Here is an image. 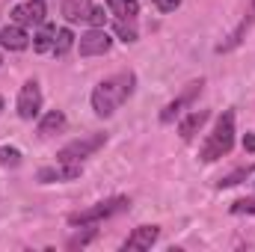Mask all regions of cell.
<instances>
[{
    "label": "cell",
    "mask_w": 255,
    "mask_h": 252,
    "mask_svg": "<svg viewBox=\"0 0 255 252\" xmlns=\"http://www.w3.org/2000/svg\"><path fill=\"white\" fill-rule=\"evenodd\" d=\"M133 86H136V74L133 71H119L107 80H101L92 92V110L98 116H113L128 98L133 95Z\"/></svg>",
    "instance_id": "cell-1"
},
{
    "label": "cell",
    "mask_w": 255,
    "mask_h": 252,
    "mask_svg": "<svg viewBox=\"0 0 255 252\" xmlns=\"http://www.w3.org/2000/svg\"><path fill=\"white\" fill-rule=\"evenodd\" d=\"M232 145H235V113H232V110H226V113L217 119L214 130L208 133V139L202 142L199 157H202L205 163L220 160L223 154H229V151H232Z\"/></svg>",
    "instance_id": "cell-2"
},
{
    "label": "cell",
    "mask_w": 255,
    "mask_h": 252,
    "mask_svg": "<svg viewBox=\"0 0 255 252\" xmlns=\"http://www.w3.org/2000/svg\"><path fill=\"white\" fill-rule=\"evenodd\" d=\"M128 205H130V202H128L125 196L104 199V202H98V205H92V208H86V211L71 214V217H68V226H95V223H101V220H110V217L128 211Z\"/></svg>",
    "instance_id": "cell-3"
},
{
    "label": "cell",
    "mask_w": 255,
    "mask_h": 252,
    "mask_svg": "<svg viewBox=\"0 0 255 252\" xmlns=\"http://www.w3.org/2000/svg\"><path fill=\"white\" fill-rule=\"evenodd\" d=\"M104 142H107V136H104V133H89V136L71 139L68 145H63V148L57 151V160H63V163H80L83 157L95 154Z\"/></svg>",
    "instance_id": "cell-4"
},
{
    "label": "cell",
    "mask_w": 255,
    "mask_h": 252,
    "mask_svg": "<svg viewBox=\"0 0 255 252\" xmlns=\"http://www.w3.org/2000/svg\"><path fill=\"white\" fill-rule=\"evenodd\" d=\"M39 110H42V89H39L36 80H27L18 92V116L30 122V119L39 116Z\"/></svg>",
    "instance_id": "cell-5"
},
{
    "label": "cell",
    "mask_w": 255,
    "mask_h": 252,
    "mask_svg": "<svg viewBox=\"0 0 255 252\" xmlns=\"http://www.w3.org/2000/svg\"><path fill=\"white\" fill-rule=\"evenodd\" d=\"M202 86H205L202 80H193V83H187V89H184V92H181V95H178L175 101H169V104H166V107L160 110V122H163V125L175 122V119H178V116L184 113V107H190L193 98H196V95L202 92Z\"/></svg>",
    "instance_id": "cell-6"
},
{
    "label": "cell",
    "mask_w": 255,
    "mask_h": 252,
    "mask_svg": "<svg viewBox=\"0 0 255 252\" xmlns=\"http://www.w3.org/2000/svg\"><path fill=\"white\" fill-rule=\"evenodd\" d=\"M110 45H113V39L104 33V27H92L89 33L80 36L77 51H80V57H98V54H107Z\"/></svg>",
    "instance_id": "cell-7"
},
{
    "label": "cell",
    "mask_w": 255,
    "mask_h": 252,
    "mask_svg": "<svg viewBox=\"0 0 255 252\" xmlns=\"http://www.w3.org/2000/svg\"><path fill=\"white\" fill-rule=\"evenodd\" d=\"M157 238H160V229H157V226H139V229H133V232L128 235V241L122 244V250L125 252L151 250V247L157 244Z\"/></svg>",
    "instance_id": "cell-8"
},
{
    "label": "cell",
    "mask_w": 255,
    "mask_h": 252,
    "mask_svg": "<svg viewBox=\"0 0 255 252\" xmlns=\"http://www.w3.org/2000/svg\"><path fill=\"white\" fill-rule=\"evenodd\" d=\"M80 172H83L80 163H63V160H57V166H42V169H39V181H42V184L74 181V178H80Z\"/></svg>",
    "instance_id": "cell-9"
},
{
    "label": "cell",
    "mask_w": 255,
    "mask_h": 252,
    "mask_svg": "<svg viewBox=\"0 0 255 252\" xmlns=\"http://www.w3.org/2000/svg\"><path fill=\"white\" fill-rule=\"evenodd\" d=\"M45 0H27L21 6L12 9V21L21 24V27H30V24H45Z\"/></svg>",
    "instance_id": "cell-10"
},
{
    "label": "cell",
    "mask_w": 255,
    "mask_h": 252,
    "mask_svg": "<svg viewBox=\"0 0 255 252\" xmlns=\"http://www.w3.org/2000/svg\"><path fill=\"white\" fill-rule=\"evenodd\" d=\"M0 45H3L6 51H24V48L30 45V36H27V30H24L21 24H6V27L0 30Z\"/></svg>",
    "instance_id": "cell-11"
},
{
    "label": "cell",
    "mask_w": 255,
    "mask_h": 252,
    "mask_svg": "<svg viewBox=\"0 0 255 252\" xmlns=\"http://www.w3.org/2000/svg\"><path fill=\"white\" fill-rule=\"evenodd\" d=\"M92 12V0H63V15L68 24H80L86 21Z\"/></svg>",
    "instance_id": "cell-12"
},
{
    "label": "cell",
    "mask_w": 255,
    "mask_h": 252,
    "mask_svg": "<svg viewBox=\"0 0 255 252\" xmlns=\"http://www.w3.org/2000/svg\"><path fill=\"white\" fill-rule=\"evenodd\" d=\"M208 110H193L187 119H181V125H178V133H181V139H187L190 142L193 136H196V130H202V125L208 122Z\"/></svg>",
    "instance_id": "cell-13"
},
{
    "label": "cell",
    "mask_w": 255,
    "mask_h": 252,
    "mask_svg": "<svg viewBox=\"0 0 255 252\" xmlns=\"http://www.w3.org/2000/svg\"><path fill=\"white\" fill-rule=\"evenodd\" d=\"M110 15H116L119 21H133L139 15V3L136 0H107Z\"/></svg>",
    "instance_id": "cell-14"
},
{
    "label": "cell",
    "mask_w": 255,
    "mask_h": 252,
    "mask_svg": "<svg viewBox=\"0 0 255 252\" xmlns=\"http://www.w3.org/2000/svg\"><path fill=\"white\" fill-rule=\"evenodd\" d=\"M54 39H57V27L54 24H42V30L33 36V51H39V54L54 51Z\"/></svg>",
    "instance_id": "cell-15"
},
{
    "label": "cell",
    "mask_w": 255,
    "mask_h": 252,
    "mask_svg": "<svg viewBox=\"0 0 255 252\" xmlns=\"http://www.w3.org/2000/svg\"><path fill=\"white\" fill-rule=\"evenodd\" d=\"M65 127V116L60 110H51V113H45L42 116V122H39V133L42 136H54V133H60Z\"/></svg>",
    "instance_id": "cell-16"
},
{
    "label": "cell",
    "mask_w": 255,
    "mask_h": 252,
    "mask_svg": "<svg viewBox=\"0 0 255 252\" xmlns=\"http://www.w3.org/2000/svg\"><path fill=\"white\" fill-rule=\"evenodd\" d=\"M253 163H247V166H238V169H235V172H232V175H226V178H220V181H217V187L223 190V187H235V184H241V181H247V178H250V175H253Z\"/></svg>",
    "instance_id": "cell-17"
},
{
    "label": "cell",
    "mask_w": 255,
    "mask_h": 252,
    "mask_svg": "<svg viewBox=\"0 0 255 252\" xmlns=\"http://www.w3.org/2000/svg\"><path fill=\"white\" fill-rule=\"evenodd\" d=\"M71 45H74V33L63 27V30H57V39H54V54L57 57H65L68 51H71Z\"/></svg>",
    "instance_id": "cell-18"
},
{
    "label": "cell",
    "mask_w": 255,
    "mask_h": 252,
    "mask_svg": "<svg viewBox=\"0 0 255 252\" xmlns=\"http://www.w3.org/2000/svg\"><path fill=\"white\" fill-rule=\"evenodd\" d=\"M18 163H21V151L12 145H3L0 148V166H18Z\"/></svg>",
    "instance_id": "cell-19"
},
{
    "label": "cell",
    "mask_w": 255,
    "mask_h": 252,
    "mask_svg": "<svg viewBox=\"0 0 255 252\" xmlns=\"http://www.w3.org/2000/svg\"><path fill=\"white\" fill-rule=\"evenodd\" d=\"M232 214H255V196H247V199H238V202H232V208H229Z\"/></svg>",
    "instance_id": "cell-20"
},
{
    "label": "cell",
    "mask_w": 255,
    "mask_h": 252,
    "mask_svg": "<svg viewBox=\"0 0 255 252\" xmlns=\"http://www.w3.org/2000/svg\"><path fill=\"white\" fill-rule=\"evenodd\" d=\"M116 36H119L122 42H136V30H133V24H128V21H116Z\"/></svg>",
    "instance_id": "cell-21"
},
{
    "label": "cell",
    "mask_w": 255,
    "mask_h": 252,
    "mask_svg": "<svg viewBox=\"0 0 255 252\" xmlns=\"http://www.w3.org/2000/svg\"><path fill=\"white\" fill-rule=\"evenodd\" d=\"M92 27H104V21H107V15H104V9L101 6H92V12H89V18H86Z\"/></svg>",
    "instance_id": "cell-22"
},
{
    "label": "cell",
    "mask_w": 255,
    "mask_h": 252,
    "mask_svg": "<svg viewBox=\"0 0 255 252\" xmlns=\"http://www.w3.org/2000/svg\"><path fill=\"white\" fill-rule=\"evenodd\" d=\"M95 238V232H86V235H77V238H71L68 241V250H77V247H86L89 241Z\"/></svg>",
    "instance_id": "cell-23"
},
{
    "label": "cell",
    "mask_w": 255,
    "mask_h": 252,
    "mask_svg": "<svg viewBox=\"0 0 255 252\" xmlns=\"http://www.w3.org/2000/svg\"><path fill=\"white\" fill-rule=\"evenodd\" d=\"M151 3H154L160 12H175V9L181 6V0H151Z\"/></svg>",
    "instance_id": "cell-24"
},
{
    "label": "cell",
    "mask_w": 255,
    "mask_h": 252,
    "mask_svg": "<svg viewBox=\"0 0 255 252\" xmlns=\"http://www.w3.org/2000/svg\"><path fill=\"white\" fill-rule=\"evenodd\" d=\"M244 151H255V133H247L244 136Z\"/></svg>",
    "instance_id": "cell-25"
},
{
    "label": "cell",
    "mask_w": 255,
    "mask_h": 252,
    "mask_svg": "<svg viewBox=\"0 0 255 252\" xmlns=\"http://www.w3.org/2000/svg\"><path fill=\"white\" fill-rule=\"evenodd\" d=\"M0 113H3V95H0Z\"/></svg>",
    "instance_id": "cell-26"
},
{
    "label": "cell",
    "mask_w": 255,
    "mask_h": 252,
    "mask_svg": "<svg viewBox=\"0 0 255 252\" xmlns=\"http://www.w3.org/2000/svg\"><path fill=\"white\" fill-rule=\"evenodd\" d=\"M0 63H3V60H0Z\"/></svg>",
    "instance_id": "cell-27"
}]
</instances>
